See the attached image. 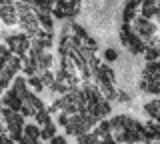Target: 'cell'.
<instances>
[{
  "label": "cell",
  "instance_id": "1",
  "mask_svg": "<svg viewBox=\"0 0 160 144\" xmlns=\"http://www.w3.org/2000/svg\"><path fill=\"white\" fill-rule=\"evenodd\" d=\"M22 130H24V140L26 142H36L38 138H40V128L38 126H30V124H26V126H22Z\"/></svg>",
  "mask_w": 160,
  "mask_h": 144
},
{
  "label": "cell",
  "instance_id": "2",
  "mask_svg": "<svg viewBox=\"0 0 160 144\" xmlns=\"http://www.w3.org/2000/svg\"><path fill=\"white\" fill-rule=\"evenodd\" d=\"M146 112H148L150 116L154 118V120H156V118H158V102L154 100V102H150V104H146Z\"/></svg>",
  "mask_w": 160,
  "mask_h": 144
},
{
  "label": "cell",
  "instance_id": "3",
  "mask_svg": "<svg viewBox=\"0 0 160 144\" xmlns=\"http://www.w3.org/2000/svg\"><path fill=\"white\" fill-rule=\"evenodd\" d=\"M30 86H34V90H36V92L42 90V82H40L38 78H32V80H30Z\"/></svg>",
  "mask_w": 160,
  "mask_h": 144
},
{
  "label": "cell",
  "instance_id": "4",
  "mask_svg": "<svg viewBox=\"0 0 160 144\" xmlns=\"http://www.w3.org/2000/svg\"><path fill=\"white\" fill-rule=\"evenodd\" d=\"M116 58H118L116 50H106V60H116Z\"/></svg>",
  "mask_w": 160,
  "mask_h": 144
},
{
  "label": "cell",
  "instance_id": "5",
  "mask_svg": "<svg viewBox=\"0 0 160 144\" xmlns=\"http://www.w3.org/2000/svg\"><path fill=\"white\" fill-rule=\"evenodd\" d=\"M50 140H52V144H62L64 138H50Z\"/></svg>",
  "mask_w": 160,
  "mask_h": 144
}]
</instances>
